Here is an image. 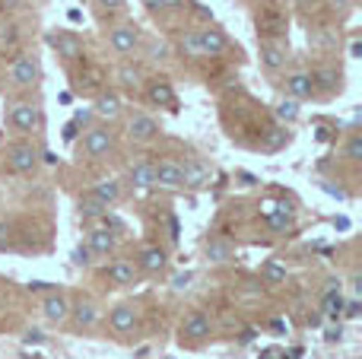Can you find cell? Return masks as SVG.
Listing matches in <instances>:
<instances>
[{
	"label": "cell",
	"instance_id": "cell-17",
	"mask_svg": "<svg viewBox=\"0 0 362 359\" xmlns=\"http://www.w3.org/2000/svg\"><path fill=\"white\" fill-rule=\"evenodd\" d=\"M42 315L48 324H67L70 322V299L64 293H48L42 299Z\"/></svg>",
	"mask_w": 362,
	"mask_h": 359
},
{
	"label": "cell",
	"instance_id": "cell-13",
	"mask_svg": "<svg viewBox=\"0 0 362 359\" xmlns=\"http://www.w3.org/2000/svg\"><path fill=\"white\" fill-rule=\"evenodd\" d=\"M48 45H51V48H54L67 64L83 61V42H80V35H74V32H64V29L48 32Z\"/></svg>",
	"mask_w": 362,
	"mask_h": 359
},
{
	"label": "cell",
	"instance_id": "cell-24",
	"mask_svg": "<svg viewBox=\"0 0 362 359\" xmlns=\"http://www.w3.org/2000/svg\"><path fill=\"white\" fill-rule=\"evenodd\" d=\"M312 86H315V93L334 95L344 86V73H340V67H318V70H312Z\"/></svg>",
	"mask_w": 362,
	"mask_h": 359
},
{
	"label": "cell",
	"instance_id": "cell-38",
	"mask_svg": "<svg viewBox=\"0 0 362 359\" xmlns=\"http://www.w3.org/2000/svg\"><path fill=\"white\" fill-rule=\"evenodd\" d=\"M93 4L99 6L102 13H118V10H124L127 0H93Z\"/></svg>",
	"mask_w": 362,
	"mask_h": 359
},
{
	"label": "cell",
	"instance_id": "cell-4",
	"mask_svg": "<svg viewBox=\"0 0 362 359\" xmlns=\"http://www.w3.org/2000/svg\"><path fill=\"white\" fill-rule=\"evenodd\" d=\"M144 99L153 108H165V112H178V93L165 76H153L144 86Z\"/></svg>",
	"mask_w": 362,
	"mask_h": 359
},
{
	"label": "cell",
	"instance_id": "cell-23",
	"mask_svg": "<svg viewBox=\"0 0 362 359\" xmlns=\"http://www.w3.org/2000/svg\"><path fill=\"white\" fill-rule=\"evenodd\" d=\"M200 32V45H204V57H219L229 51V35H226L219 25H206Z\"/></svg>",
	"mask_w": 362,
	"mask_h": 359
},
{
	"label": "cell",
	"instance_id": "cell-16",
	"mask_svg": "<svg viewBox=\"0 0 362 359\" xmlns=\"http://www.w3.org/2000/svg\"><path fill=\"white\" fill-rule=\"evenodd\" d=\"M264 216H267V226L274 229L276 235H283V233H293L296 229V210L289 207V204H264Z\"/></svg>",
	"mask_w": 362,
	"mask_h": 359
},
{
	"label": "cell",
	"instance_id": "cell-31",
	"mask_svg": "<svg viewBox=\"0 0 362 359\" xmlns=\"http://www.w3.org/2000/svg\"><path fill=\"white\" fill-rule=\"evenodd\" d=\"M344 305H346V299H344V293H340V283L331 286V290L321 296V312H325L327 318H340L344 315Z\"/></svg>",
	"mask_w": 362,
	"mask_h": 359
},
{
	"label": "cell",
	"instance_id": "cell-19",
	"mask_svg": "<svg viewBox=\"0 0 362 359\" xmlns=\"http://www.w3.org/2000/svg\"><path fill=\"white\" fill-rule=\"evenodd\" d=\"M70 322L80 331H93L95 324L102 322V309L93 302V299H80L76 305H70Z\"/></svg>",
	"mask_w": 362,
	"mask_h": 359
},
{
	"label": "cell",
	"instance_id": "cell-12",
	"mask_svg": "<svg viewBox=\"0 0 362 359\" xmlns=\"http://www.w3.org/2000/svg\"><path fill=\"white\" fill-rule=\"evenodd\" d=\"M213 182V165L204 159H185L181 163V188H206Z\"/></svg>",
	"mask_w": 362,
	"mask_h": 359
},
{
	"label": "cell",
	"instance_id": "cell-26",
	"mask_svg": "<svg viewBox=\"0 0 362 359\" xmlns=\"http://www.w3.org/2000/svg\"><path fill=\"white\" fill-rule=\"evenodd\" d=\"M283 89H286V95H289V99H296V102L312 99V95H315L312 73H305V70H296V73H289L286 80H283Z\"/></svg>",
	"mask_w": 362,
	"mask_h": 359
},
{
	"label": "cell",
	"instance_id": "cell-32",
	"mask_svg": "<svg viewBox=\"0 0 362 359\" xmlns=\"http://www.w3.org/2000/svg\"><path fill=\"white\" fill-rule=\"evenodd\" d=\"M118 83L127 89V93H137V89L144 86V73H140V67H134V64H121L118 67Z\"/></svg>",
	"mask_w": 362,
	"mask_h": 359
},
{
	"label": "cell",
	"instance_id": "cell-20",
	"mask_svg": "<svg viewBox=\"0 0 362 359\" xmlns=\"http://www.w3.org/2000/svg\"><path fill=\"white\" fill-rule=\"evenodd\" d=\"M137 277H140V271H137V264H134V261L115 258L112 264L105 267V280L112 286H134V283H137Z\"/></svg>",
	"mask_w": 362,
	"mask_h": 359
},
{
	"label": "cell",
	"instance_id": "cell-28",
	"mask_svg": "<svg viewBox=\"0 0 362 359\" xmlns=\"http://www.w3.org/2000/svg\"><path fill=\"white\" fill-rule=\"evenodd\" d=\"M286 277H289V267L283 264L280 258H267L261 264V280H264V283L280 286V283H286Z\"/></svg>",
	"mask_w": 362,
	"mask_h": 359
},
{
	"label": "cell",
	"instance_id": "cell-29",
	"mask_svg": "<svg viewBox=\"0 0 362 359\" xmlns=\"http://www.w3.org/2000/svg\"><path fill=\"white\" fill-rule=\"evenodd\" d=\"M178 51L185 57H191V61H200L204 57V45H200V32L197 29H187L178 35Z\"/></svg>",
	"mask_w": 362,
	"mask_h": 359
},
{
	"label": "cell",
	"instance_id": "cell-25",
	"mask_svg": "<svg viewBox=\"0 0 362 359\" xmlns=\"http://www.w3.org/2000/svg\"><path fill=\"white\" fill-rule=\"evenodd\" d=\"M286 45L283 42H261V67L270 70V73H280L283 67H286Z\"/></svg>",
	"mask_w": 362,
	"mask_h": 359
},
{
	"label": "cell",
	"instance_id": "cell-43",
	"mask_svg": "<svg viewBox=\"0 0 362 359\" xmlns=\"http://www.w3.org/2000/svg\"><path fill=\"white\" fill-rule=\"evenodd\" d=\"M362 54V45H359V38L356 42H350V57H359Z\"/></svg>",
	"mask_w": 362,
	"mask_h": 359
},
{
	"label": "cell",
	"instance_id": "cell-8",
	"mask_svg": "<svg viewBox=\"0 0 362 359\" xmlns=\"http://www.w3.org/2000/svg\"><path fill=\"white\" fill-rule=\"evenodd\" d=\"M137 324H140V312H137V305L134 302H121V305H115V309L108 312V328H112L118 337L134 334Z\"/></svg>",
	"mask_w": 362,
	"mask_h": 359
},
{
	"label": "cell",
	"instance_id": "cell-22",
	"mask_svg": "<svg viewBox=\"0 0 362 359\" xmlns=\"http://www.w3.org/2000/svg\"><path fill=\"white\" fill-rule=\"evenodd\" d=\"M153 172H156V188H169L175 191L181 188V163L172 156L159 159V163H153Z\"/></svg>",
	"mask_w": 362,
	"mask_h": 359
},
{
	"label": "cell",
	"instance_id": "cell-1",
	"mask_svg": "<svg viewBox=\"0 0 362 359\" xmlns=\"http://www.w3.org/2000/svg\"><path fill=\"white\" fill-rule=\"evenodd\" d=\"M6 124L19 137H35V134H42V124H45L42 105L35 99H16L10 105V112H6Z\"/></svg>",
	"mask_w": 362,
	"mask_h": 359
},
{
	"label": "cell",
	"instance_id": "cell-37",
	"mask_svg": "<svg viewBox=\"0 0 362 359\" xmlns=\"http://www.w3.org/2000/svg\"><path fill=\"white\" fill-rule=\"evenodd\" d=\"M289 140V134H286V127H274V134L267 137V150H276V146H283Z\"/></svg>",
	"mask_w": 362,
	"mask_h": 359
},
{
	"label": "cell",
	"instance_id": "cell-41",
	"mask_svg": "<svg viewBox=\"0 0 362 359\" xmlns=\"http://www.w3.org/2000/svg\"><path fill=\"white\" fill-rule=\"evenodd\" d=\"M42 341H45L42 331H25V343H42Z\"/></svg>",
	"mask_w": 362,
	"mask_h": 359
},
{
	"label": "cell",
	"instance_id": "cell-40",
	"mask_svg": "<svg viewBox=\"0 0 362 359\" xmlns=\"http://www.w3.org/2000/svg\"><path fill=\"white\" fill-rule=\"evenodd\" d=\"M10 239H13V223L0 216V248H4V245H6V242H10Z\"/></svg>",
	"mask_w": 362,
	"mask_h": 359
},
{
	"label": "cell",
	"instance_id": "cell-34",
	"mask_svg": "<svg viewBox=\"0 0 362 359\" xmlns=\"http://www.w3.org/2000/svg\"><path fill=\"white\" fill-rule=\"evenodd\" d=\"M0 48H10V51L19 48V25L16 23H4V25H0Z\"/></svg>",
	"mask_w": 362,
	"mask_h": 359
},
{
	"label": "cell",
	"instance_id": "cell-36",
	"mask_svg": "<svg viewBox=\"0 0 362 359\" xmlns=\"http://www.w3.org/2000/svg\"><path fill=\"white\" fill-rule=\"evenodd\" d=\"M74 264L76 267H89V264H93V252H89L86 245H76L74 248Z\"/></svg>",
	"mask_w": 362,
	"mask_h": 359
},
{
	"label": "cell",
	"instance_id": "cell-11",
	"mask_svg": "<svg viewBox=\"0 0 362 359\" xmlns=\"http://www.w3.org/2000/svg\"><path fill=\"white\" fill-rule=\"evenodd\" d=\"M86 248L93 254H99V258H108V254L118 252V233H112L108 226L95 223V226H89V233H86Z\"/></svg>",
	"mask_w": 362,
	"mask_h": 359
},
{
	"label": "cell",
	"instance_id": "cell-6",
	"mask_svg": "<svg viewBox=\"0 0 362 359\" xmlns=\"http://www.w3.org/2000/svg\"><path fill=\"white\" fill-rule=\"evenodd\" d=\"M4 156L10 172H16V175H32L38 169V150L32 143H10Z\"/></svg>",
	"mask_w": 362,
	"mask_h": 359
},
{
	"label": "cell",
	"instance_id": "cell-30",
	"mask_svg": "<svg viewBox=\"0 0 362 359\" xmlns=\"http://www.w3.org/2000/svg\"><path fill=\"white\" fill-rule=\"evenodd\" d=\"M274 118L280 121L283 127H286V124H296V121L302 118V105H299L296 99H289V95H286V99H280V102L274 105Z\"/></svg>",
	"mask_w": 362,
	"mask_h": 359
},
{
	"label": "cell",
	"instance_id": "cell-21",
	"mask_svg": "<svg viewBox=\"0 0 362 359\" xmlns=\"http://www.w3.org/2000/svg\"><path fill=\"white\" fill-rule=\"evenodd\" d=\"M86 194L95 197L102 207H115V204L121 201V194H124V184H121V178H102V182H95Z\"/></svg>",
	"mask_w": 362,
	"mask_h": 359
},
{
	"label": "cell",
	"instance_id": "cell-3",
	"mask_svg": "<svg viewBox=\"0 0 362 359\" xmlns=\"http://www.w3.org/2000/svg\"><path fill=\"white\" fill-rule=\"evenodd\" d=\"M115 146H118V137H115L112 124H95V127H89L86 137H83V156L105 159L115 153Z\"/></svg>",
	"mask_w": 362,
	"mask_h": 359
},
{
	"label": "cell",
	"instance_id": "cell-27",
	"mask_svg": "<svg viewBox=\"0 0 362 359\" xmlns=\"http://www.w3.org/2000/svg\"><path fill=\"white\" fill-rule=\"evenodd\" d=\"M204 254L210 264H226V261L235 258V248H232V242L223 239V235H210V239L204 242Z\"/></svg>",
	"mask_w": 362,
	"mask_h": 359
},
{
	"label": "cell",
	"instance_id": "cell-15",
	"mask_svg": "<svg viewBox=\"0 0 362 359\" xmlns=\"http://www.w3.org/2000/svg\"><path fill=\"white\" fill-rule=\"evenodd\" d=\"M93 112L99 114L105 124H115V121L124 114V99H121V93H115V89H102V93L95 95Z\"/></svg>",
	"mask_w": 362,
	"mask_h": 359
},
{
	"label": "cell",
	"instance_id": "cell-5",
	"mask_svg": "<svg viewBox=\"0 0 362 359\" xmlns=\"http://www.w3.org/2000/svg\"><path fill=\"white\" fill-rule=\"evenodd\" d=\"M140 25L137 23H118L112 32H108V48L115 51V54H121V57H127V54H134V51L140 48Z\"/></svg>",
	"mask_w": 362,
	"mask_h": 359
},
{
	"label": "cell",
	"instance_id": "cell-35",
	"mask_svg": "<svg viewBox=\"0 0 362 359\" xmlns=\"http://www.w3.org/2000/svg\"><path fill=\"white\" fill-rule=\"evenodd\" d=\"M344 156L350 163H362V134H350L344 143Z\"/></svg>",
	"mask_w": 362,
	"mask_h": 359
},
{
	"label": "cell",
	"instance_id": "cell-39",
	"mask_svg": "<svg viewBox=\"0 0 362 359\" xmlns=\"http://www.w3.org/2000/svg\"><path fill=\"white\" fill-rule=\"evenodd\" d=\"M191 280H194V273H191V271H185V273H175V277H172V290H175V293L187 290V286H191Z\"/></svg>",
	"mask_w": 362,
	"mask_h": 359
},
{
	"label": "cell",
	"instance_id": "cell-42",
	"mask_svg": "<svg viewBox=\"0 0 362 359\" xmlns=\"http://www.w3.org/2000/svg\"><path fill=\"white\" fill-rule=\"evenodd\" d=\"M146 6L150 10H163V6H169V0H146Z\"/></svg>",
	"mask_w": 362,
	"mask_h": 359
},
{
	"label": "cell",
	"instance_id": "cell-14",
	"mask_svg": "<svg viewBox=\"0 0 362 359\" xmlns=\"http://www.w3.org/2000/svg\"><path fill=\"white\" fill-rule=\"evenodd\" d=\"M137 271L140 273H150V277H159V273H165V267H169V254L163 252L159 245H144L137 252Z\"/></svg>",
	"mask_w": 362,
	"mask_h": 359
},
{
	"label": "cell",
	"instance_id": "cell-9",
	"mask_svg": "<svg viewBox=\"0 0 362 359\" xmlns=\"http://www.w3.org/2000/svg\"><path fill=\"white\" fill-rule=\"evenodd\" d=\"M286 29H289V23L280 10L257 13V38H261V42H283Z\"/></svg>",
	"mask_w": 362,
	"mask_h": 359
},
{
	"label": "cell",
	"instance_id": "cell-18",
	"mask_svg": "<svg viewBox=\"0 0 362 359\" xmlns=\"http://www.w3.org/2000/svg\"><path fill=\"white\" fill-rule=\"evenodd\" d=\"M127 182H131V188L137 191V194H146V191L156 188V172H153L150 159H137V163H131V169H127Z\"/></svg>",
	"mask_w": 362,
	"mask_h": 359
},
{
	"label": "cell",
	"instance_id": "cell-33",
	"mask_svg": "<svg viewBox=\"0 0 362 359\" xmlns=\"http://www.w3.org/2000/svg\"><path fill=\"white\" fill-rule=\"evenodd\" d=\"M105 213H108V207H102L95 197H89V194L80 197V216L86 223H93V226H95V220H105Z\"/></svg>",
	"mask_w": 362,
	"mask_h": 359
},
{
	"label": "cell",
	"instance_id": "cell-2",
	"mask_svg": "<svg viewBox=\"0 0 362 359\" xmlns=\"http://www.w3.org/2000/svg\"><path fill=\"white\" fill-rule=\"evenodd\" d=\"M6 76H10V83L16 89H23V93L38 89V83H42V61H38L35 54H29V51H16L10 67H6Z\"/></svg>",
	"mask_w": 362,
	"mask_h": 359
},
{
	"label": "cell",
	"instance_id": "cell-10",
	"mask_svg": "<svg viewBox=\"0 0 362 359\" xmlns=\"http://www.w3.org/2000/svg\"><path fill=\"white\" fill-rule=\"evenodd\" d=\"M127 137H131L134 143H153V140L159 137V121L146 112H134L131 118H127Z\"/></svg>",
	"mask_w": 362,
	"mask_h": 359
},
{
	"label": "cell",
	"instance_id": "cell-7",
	"mask_svg": "<svg viewBox=\"0 0 362 359\" xmlns=\"http://www.w3.org/2000/svg\"><path fill=\"white\" fill-rule=\"evenodd\" d=\"M178 331H181V343H200V341H206V337H210L213 322H210V315H206V312L194 309V312H187V315H185V322H181Z\"/></svg>",
	"mask_w": 362,
	"mask_h": 359
}]
</instances>
